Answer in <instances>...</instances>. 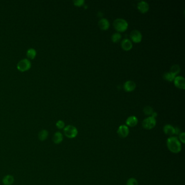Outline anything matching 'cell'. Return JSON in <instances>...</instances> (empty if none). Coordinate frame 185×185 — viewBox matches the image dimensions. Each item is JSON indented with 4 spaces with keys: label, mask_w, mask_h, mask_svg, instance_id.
I'll return each instance as SVG.
<instances>
[{
    "label": "cell",
    "mask_w": 185,
    "mask_h": 185,
    "mask_svg": "<svg viewBox=\"0 0 185 185\" xmlns=\"http://www.w3.org/2000/svg\"><path fill=\"white\" fill-rule=\"evenodd\" d=\"M121 38H122L121 35L120 33H114L112 35L111 40H112V41H113V42L116 43V42H118L120 41Z\"/></svg>",
    "instance_id": "44dd1931"
},
{
    "label": "cell",
    "mask_w": 185,
    "mask_h": 185,
    "mask_svg": "<svg viewBox=\"0 0 185 185\" xmlns=\"http://www.w3.org/2000/svg\"><path fill=\"white\" fill-rule=\"evenodd\" d=\"M48 135V131L46 130H41L40 132H39L38 135V138L41 141L45 140Z\"/></svg>",
    "instance_id": "ac0fdd59"
},
{
    "label": "cell",
    "mask_w": 185,
    "mask_h": 185,
    "mask_svg": "<svg viewBox=\"0 0 185 185\" xmlns=\"http://www.w3.org/2000/svg\"><path fill=\"white\" fill-rule=\"evenodd\" d=\"M156 124L155 118L151 116L145 118L142 122V127L146 130H151L153 129Z\"/></svg>",
    "instance_id": "277c9868"
},
{
    "label": "cell",
    "mask_w": 185,
    "mask_h": 185,
    "mask_svg": "<svg viewBox=\"0 0 185 185\" xmlns=\"http://www.w3.org/2000/svg\"><path fill=\"white\" fill-rule=\"evenodd\" d=\"M138 123V119L135 116L129 117L126 120L127 126L130 127H135Z\"/></svg>",
    "instance_id": "7c38bea8"
},
{
    "label": "cell",
    "mask_w": 185,
    "mask_h": 185,
    "mask_svg": "<svg viewBox=\"0 0 185 185\" xmlns=\"http://www.w3.org/2000/svg\"><path fill=\"white\" fill-rule=\"evenodd\" d=\"M176 75L173 74L171 72H166L163 75V78L168 82H172L175 79Z\"/></svg>",
    "instance_id": "e0dca14e"
},
{
    "label": "cell",
    "mask_w": 185,
    "mask_h": 185,
    "mask_svg": "<svg viewBox=\"0 0 185 185\" xmlns=\"http://www.w3.org/2000/svg\"><path fill=\"white\" fill-rule=\"evenodd\" d=\"M179 141L181 142L182 143L184 144L185 143V133L182 132L179 135Z\"/></svg>",
    "instance_id": "d4e9b609"
},
{
    "label": "cell",
    "mask_w": 185,
    "mask_h": 185,
    "mask_svg": "<svg viewBox=\"0 0 185 185\" xmlns=\"http://www.w3.org/2000/svg\"><path fill=\"white\" fill-rule=\"evenodd\" d=\"M65 136L69 138H74L78 135V130L75 127L69 125L64 128Z\"/></svg>",
    "instance_id": "3957f363"
},
{
    "label": "cell",
    "mask_w": 185,
    "mask_h": 185,
    "mask_svg": "<svg viewBox=\"0 0 185 185\" xmlns=\"http://www.w3.org/2000/svg\"><path fill=\"white\" fill-rule=\"evenodd\" d=\"M167 146L168 150L174 154H178L181 151V142L176 137L171 136L169 137L167 140Z\"/></svg>",
    "instance_id": "6da1fadb"
},
{
    "label": "cell",
    "mask_w": 185,
    "mask_h": 185,
    "mask_svg": "<svg viewBox=\"0 0 185 185\" xmlns=\"http://www.w3.org/2000/svg\"><path fill=\"white\" fill-rule=\"evenodd\" d=\"M37 55V51L34 48H29L27 52V55L28 58L33 59Z\"/></svg>",
    "instance_id": "d6986e66"
},
{
    "label": "cell",
    "mask_w": 185,
    "mask_h": 185,
    "mask_svg": "<svg viewBox=\"0 0 185 185\" xmlns=\"http://www.w3.org/2000/svg\"><path fill=\"white\" fill-rule=\"evenodd\" d=\"M163 132L166 135L172 136L175 134V128L170 124H166L163 127Z\"/></svg>",
    "instance_id": "8fae6325"
},
{
    "label": "cell",
    "mask_w": 185,
    "mask_h": 185,
    "mask_svg": "<svg viewBox=\"0 0 185 185\" xmlns=\"http://www.w3.org/2000/svg\"><path fill=\"white\" fill-rule=\"evenodd\" d=\"M143 113L146 115H151L152 113H154L153 109L150 106H146L143 109Z\"/></svg>",
    "instance_id": "7402d4cb"
},
{
    "label": "cell",
    "mask_w": 185,
    "mask_h": 185,
    "mask_svg": "<svg viewBox=\"0 0 185 185\" xmlns=\"http://www.w3.org/2000/svg\"><path fill=\"white\" fill-rule=\"evenodd\" d=\"M73 3L76 6L80 7V6H82L84 4V0H75V1H73Z\"/></svg>",
    "instance_id": "484cf974"
},
{
    "label": "cell",
    "mask_w": 185,
    "mask_h": 185,
    "mask_svg": "<svg viewBox=\"0 0 185 185\" xmlns=\"http://www.w3.org/2000/svg\"><path fill=\"white\" fill-rule=\"evenodd\" d=\"M113 27L118 32H123L126 31L128 27V24L127 21L122 19H117L113 21Z\"/></svg>",
    "instance_id": "7a4b0ae2"
},
{
    "label": "cell",
    "mask_w": 185,
    "mask_h": 185,
    "mask_svg": "<svg viewBox=\"0 0 185 185\" xmlns=\"http://www.w3.org/2000/svg\"><path fill=\"white\" fill-rule=\"evenodd\" d=\"M130 37L131 40L135 43L140 42L142 38V35L140 32L136 29H135L131 32Z\"/></svg>",
    "instance_id": "52a82bcc"
},
{
    "label": "cell",
    "mask_w": 185,
    "mask_h": 185,
    "mask_svg": "<svg viewBox=\"0 0 185 185\" xmlns=\"http://www.w3.org/2000/svg\"><path fill=\"white\" fill-rule=\"evenodd\" d=\"M174 85L176 87L180 89H185V78L182 76L175 77L174 80Z\"/></svg>",
    "instance_id": "ba28073f"
},
{
    "label": "cell",
    "mask_w": 185,
    "mask_h": 185,
    "mask_svg": "<svg viewBox=\"0 0 185 185\" xmlns=\"http://www.w3.org/2000/svg\"><path fill=\"white\" fill-rule=\"evenodd\" d=\"M137 8L142 13H145L149 10V6L147 2L145 1H141L137 4Z\"/></svg>",
    "instance_id": "30bf717a"
},
{
    "label": "cell",
    "mask_w": 185,
    "mask_h": 185,
    "mask_svg": "<svg viewBox=\"0 0 185 185\" xmlns=\"http://www.w3.org/2000/svg\"><path fill=\"white\" fill-rule=\"evenodd\" d=\"M180 72V67L178 65H173L171 68L170 72L174 74V75H176Z\"/></svg>",
    "instance_id": "ffe728a7"
},
{
    "label": "cell",
    "mask_w": 185,
    "mask_h": 185,
    "mask_svg": "<svg viewBox=\"0 0 185 185\" xmlns=\"http://www.w3.org/2000/svg\"><path fill=\"white\" fill-rule=\"evenodd\" d=\"M129 134V129L125 125H122L119 127L117 130V134L119 137L124 138L128 136Z\"/></svg>",
    "instance_id": "8992f818"
},
{
    "label": "cell",
    "mask_w": 185,
    "mask_h": 185,
    "mask_svg": "<svg viewBox=\"0 0 185 185\" xmlns=\"http://www.w3.org/2000/svg\"><path fill=\"white\" fill-rule=\"evenodd\" d=\"M98 26L102 29L105 31L107 30L110 26V24L109 21L106 19H102L98 22Z\"/></svg>",
    "instance_id": "4fadbf2b"
},
{
    "label": "cell",
    "mask_w": 185,
    "mask_h": 185,
    "mask_svg": "<svg viewBox=\"0 0 185 185\" xmlns=\"http://www.w3.org/2000/svg\"><path fill=\"white\" fill-rule=\"evenodd\" d=\"M181 133L180 132V130L179 129V128H175V134L174 135H179V134Z\"/></svg>",
    "instance_id": "4316f807"
},
{
    "label": "cell",
    "mask_w": 185,
    "mask_h": 185,
    "mask_svg": "<svg viewBox=\"0 0 185 185\" xmlns=\"http://www.w3.org/2000/svg\"><path fill=\"white\" fill-rule=\"evenodd\" d=\"M56 126L59 129H62L65 128V123L62 120H58L56 123Z\"/></svg>",
    "instance_id": "cb8c5ba5"
},
{
    "label": "cell",
    "mask_w": 185,
    "mask_h": 185,
    "mask_svg": "<svg viewBox=\"0 0 185 185\" xmlns=\"http://www.w3.org/2000/svg\"><path fill=\"white\" fill-rule=\"evenodd\" d=\"M121 46L124 51H129L133 47L132 42L129 39H124L121 42Z\"/></svg>",
    "instance_id": "5bb4252c"
},
{
    "label": "cell",
    "mask_w": 185,
    "mask_h": 185,
    "mask_svg": "<svg viewBox=\"0 0 185 185\" xmlns=\"http://www.w3.org/2000/svg\"><path fill=\"white\" fill-rule=\"evenodd\" d=\"M136 88L135 82L132 80H128L124 84V89L127 92H131Z\"/></svg>",
    "instance_id": "9c48e42d"
},
{
    "label": "cell",
    "mask_w": 185,
    "mask_h": 185,
    "mask_svg": "<svg viewBox=\"0 0 185 185\" xmlns=\"http://www.w3.org/2000/svg\"><path fill=\"white\" fill-rule=\"evenodd\" d=\"M126 185H138V182L136 179H129L127 181Z\"/></svg>",
    "instance_id": "603a6c76"
},
{
    "label": "cell",
    "mask_w": 185,
    "mask_h": 185,
    "mask_svg": "<svg viewBox=\"0 0 185 185\" xmlns=\"http://www.w3.org/2000/svg\"><path fill=\"white\" fill-rule=\"evenodd\" d=\"M63 140V136L60 132H56L53 138V141L55 144H59Z\"/></svg>",
    "instance_id": "2e32d148"
},
{
    "label": "cell",
    "mask_w": 185,
    "mask_h": 185,
    "mask_svg": "<svg viewBox=\"0 0 185 185\" xmlns=\"http://www.w3.org/2000/svg\"><path fill=\"white\" fill-rule=\"evenodd\" d=\"M14 181V177L11 175H7L4 177L2 182L4 185H11Z\"/></svg>",
    "instance_id": "9a60e30c"
},
{
    "label": "cell",
    "mask_w": 185,
    "mask_h": 185,
    "mask_svg": "<svg viewBox=\"0 0 185 185\" xmlns=\"http://www.w3.org/2000/svg\"><path fill=\"white\" fill-rule=\"evenodd\" d=\"M157 116H158V114H157L156 113H155H155L154 112L153 113H152V115H151V117H153V118H155L157 117Z\"/></svg>",
    "instance_id": "83f0119b"
},
{
    "label": "cell",
    "mask_w": 185,
    "mask_h": 185,
    "mask_svg": "<svg viewBox=\"0 0 185 185\" xmlns=\"http://www.w3.org/2000/svg\"><path fill=\"white\" fill-rule=\"evenodd\" d=\"M31 62L27 59H24L17 64V68L19 71L24 72L31 68Z\"/></svg>",
    "instance_id": "5b68a950"
}]
</instances>
